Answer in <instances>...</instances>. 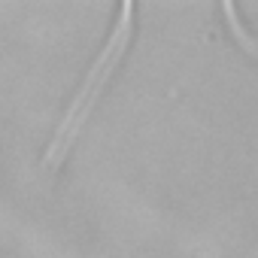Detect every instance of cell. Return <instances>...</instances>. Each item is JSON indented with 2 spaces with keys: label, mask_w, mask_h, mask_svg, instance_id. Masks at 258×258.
Segmentation results:
<instances>
[{
  "label": "cell",
  "mask_w": 258,
  "mask_h": 258,
  "mask_svg": "<svg viewBox=\"0 0 258 258\" xmlns=\"http://www.w3.org/2000/svg\"><path fill=\"white\" fill-rule=\"evenodd\" d=\"M127 34H131V25H127V22H121L115 31H109V43L103 46V52H100V58H97V64H94V70L88 73V79H85L82 91L76 94V100H73V106H70V112H67L64 124H61V131H58V137H55V143H52V149H49V155H46L49 161H52V155H55V152H61V143H67V140L73 137V127H76V124H79V118L85 115V103H91V100L97 97V91L103 88L106 73H112L115 58H118V55H121V49H124Z\"/></svg>",
  "instance_id": "1"
}]
</instances>
